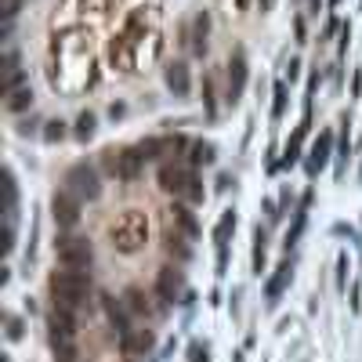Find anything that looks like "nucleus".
Here are the masks:
<instances>
[{
  "label": "nucleus",
  "mask_w": 362,
  "mask_h": 362,
  "mask_svg": "<svg viewBox=\"0 0 362 362\" xmlns=\"http://www.w3.org/2000/svg\"><path fill=\"white\" fill-rule=\"evenodd\" d=\"M185 293H189V290H185V276H181V268H178V265H163L160 276H156V297H160V304L171 308V304H178Z\"/></svg>",
  "instance_id": "obj_6"
},
{
  "label": "nucleus",
  "mask_w": 362,
  "mask_h": 362,
  "mask_svg": "<svg viewBox=\"0 0 362 362\" xmlns=\"http://www.w3.org/2000/svg\"><path fill=\"white\" fill-rule=\"evenodd\" d=\"M160 189L171 192L174 200H185V203H203V196H206V189H203V181L196 178V171L178 167L171 160L160 163Z\"/></svg>",
  "instance_id": "obj_2"
},
{
  "label": "nucleus",
  "mask_w": 362,
  "mask_h": 362,
  "mask_svg": "<svg viewBox=\"0 0 362 362\" xmlns=\"http://www.w3.org/2000/svg\"><path fill=\"white\" fill-rule=\"evenodd\" d=\"M330 4H337V0H330Z\"/></svg>",
  "instance_id": "obj_43"
},
{
  "label": "nucleus",
  "mask_w": 362,
  "mask_h": 362,
  "mask_svg": "<svg viewBox=\"0 0 362 362\" xmlns=\"http://www.w3.org/2000/svg\"><path fill=\"white\" fill-rule=\"evenodd\" d=\"M36 123H40V120H36V116H22V123H19V134H22V138L36 134Z\"/></svg>",
  "instance_id": "obj_32"
},
{
  "label": "nucleus",
  "mask_w": 362,
  "mask_h": 362,
  "mask_svg": "<svg viewBox=\"0 0 362 362\" xmlns=\"http://www.w3.org/2000/svg\"><path fill=\"white\" fill-rule=\"evenodd\" d=\"M167 254L174 257V265H185L189 257H192V247L178 236V232H171V236H167Z\"/></svg>",
  "instance_id": "obj_23"
},
{
  "label": "nucleus",
  "mask_w": 362,
  "mask_h": 362,
  "mask_svg": "<svg viewBox=\"0 0 362 362\" xmlns=\"http://www.w3.org/2000/svg\"><path fill=\"white\" fill-rule=\"evenodd\" d=\"M98 131V120H95V112H80L76 116V127H73V134L80 138V141H90Z\"/></svg>",
  "instance_id": "obj_25"
},
{
  "label": "nucleus",
  "mask_w": 362,
  "mask_h": 362,
  "mask_svg": "<svg viewBox=\"0 0 362 362\" xmlns=\"http://www.w3.org/2000/svg\"><path fill=\"white\" fill-rule=\"evenodd\" d=\"M304 225H308V210H293V225H290V232H287V250L297 247V239H301Z\"/></svg>",
  "instance_id": "obj_28"
},
{
  "label": "nucleus",
  "mask_w": 362,
  "mask_h": 362,
  "mask_svg": "<svg viewBox=\"0 0 362 362\" xmlns=\"http://www.w3.org/2000/svg\"><path fill=\"white\" fill-rule=\"evenodd\" d=\"M55 257H58V265H66V268H90V261H95V247H90L87 236H73V232H66V236L55 239Z\"/></svg>",
  "instance_id": "obj_4"
},
{
  "label": "nucleus",
  "mask_w": 362,
  "mask_h": 362,
  "mask_svg": "<svg viewBox=\"0 0 362 362\" xmlns=\"http://www.w3.org/2000/svg\"><path fill=\"white\" fill-rule=\"evenodd\" d=\"M4 109H8V112H15V116L29 112V109H33V87H29V84H22L19 90H11V95L4 98Z\"/></svg>",
  "instance_id": "obj_19"
},
{
  "label": "nucleus",
  "mask_w": 362,
  "mask_h": 362,
  "mask_svg": "<svg viewBox=\"0 0 362 362\" xmlns=\"http://www.w3.org/2000/svg\"><path fill=\"white\" fill-rule=\"evenodd\" d=\"M145 214H138V210H127L116 217V225H112V247L120 250V254H138L141 247H145Z\"/></svg>",
  "instance_id": "obj_3"
},
{
  "label": "nucleus",
  "mask_w": 362,
  "mask_h": 362,
  "mask_svg": "<svg viewBox=\"0 0 362 362\" xmlns=\"http://www.w3.org/2000/svg\"><path fill=\"white\" fill-rule=\"evenodd\" d=\"M236 225H239L236 210H225L221 217H217V225H214V243H217V247H228V239H232V232H236Z\"/></svg>",
  "instance_id": "obj_22"
},
{
  "label": "nucleus",
  "mask_w": 362,
  "mask_h": 362,
  "mask_svg": "<svg viewBox=\"0 0 362 362\" xmlns=\"http://www.w3.org/2000/svg\"><path fill=\"white\" fill-rule=\"evenodd\" d=\"M297 73H301V62H297V58H290V66H287V76H290V80H297Z\"/></svg>",
  "instance_id": "obj_40"
},
{
  "label": "nucleus",
  "mask_w": 362,
  "mask_h": 362,
  "mask_svg": "<svg viewBox=\"0 0 362 362\" xmlns=\"http://www.w3.org/2000/svg\"><path fill=\"white\" fill-rule=\"evenodd\" d=\"M123 112H127V106H123V101H112V106H109V116H112V120H120Z\"/></svg>",
  "instance_id": "obj_39"
},
{
  "label": "nucleus",
  "mask_w": 362,
  "mask_h": 362,
  "mask_svg": "<svg viewBox=\"0 0 362 362\" xmlns=\"http://www.w3.org/2000/svg\"><path fill=\"white\" fill-rule=\"evenodd\" d=\"M279 210H282V214H287V210H293V192H290V189L279 196Z\"/></svg>",
  "instance_id": "obj_37"
},
{
  "label": "nucleus",
  "mask_w": 362,
  "mask_h": 362,
  "mask_svg": "<svg viewBox=\"0 0 362 362\" xmlns=\"http://www.w3.org/2000/svg\"><path fill=\"white\" fill-rule=\"evenodd\" d=\"M330 152H333V131H319L315 145H312V156H308V163H304L308 178H315V174L322 171V167L330 163Z\"/></svg>",
  "instance_id": "obj_14"
},
{
  "label": "nucleus",
  "mask_w": 362,
  "mask_h": 362,
  "mask_svg": "<svg viewBox=\"0 0 362 362\" xmlns=\"http://www.w3.org/2000/svg\"><path fill=\"white\" fill-rule=\"evenodd\" d=\"M287 98H290V87L276 84V90H272V120H282V112H287Z\"/></svg>",
  "instance_id": "obj_27"
},
{
  "label": "nucleus",
  "mask_w": 362,
  "mask_h": 362,
  "mask_svg": "<svg viewBox=\"0 0 362 362\" xmlns=\"http://www.w3.org/2000/svg\"><path fill=\"white\" fill-rule=\"evenodd\" d=\"M265 250H268V232L257 225L254 228V276H261V268H265Z\"/></svg>",
  "instance_id": "obj_24"
},
{
  "label": "nucleus",
  "mask_w": 362,
  "mask_h": 362,
  "mask_svg": "<svg viewBox=\"0 0 362 362\" xmlns=\"http://www.w3.org/2000/svg\"><path fill=\"white\" fill-rule=\"evenodd\" d=\"M76 308L51 304L47 308V337H76Z\"/></svg>",
  "instance_id": "obj_9"
},
{
  "label": "nucleus",
  "mask_w": 362,
  "mask_h": 362,
  "mask_svg": "<svg viewBox=\"0 0 362 362\" xmlns=\"http://www.w3.org/2000/svg\"><path fill=\"white\" fill-rule=\"evenodd\" d=\"M66 189L80 203L84 200H98L101 196V178H98V171L90 163H73L69 171H66Z\"/></svg>",
  "instance_id": "obj_5"
},
{
  "label": "nucleus",
  "mask_w": 362,
  "mask_h": 362,
  "mask_svg": "<svg viewBox=\"0 0 362 362\" xmlns=\"http://www.w3.org/2000/svg\"><path fill=\"white\" fill-rule=\"evenodd\" d=\"M25 337V322L19 315H8V341H22Z\"/></svg>",
  "instance_id": "obj_31"
},
{
  "label": "nucleus",
  "mask_w": 362,
  "mask_h": 362,
  "mask_svg": "<svg viewBox=\"0 0 362 362\" xmlns=\"http://www.w3.org/2000/svg\"><path fill=\"white\" fill-rule=\"evenodd\" d=\"M293 33H297V40H301V44L308 40V29H304V19H301V15L293 19Z\"/></svg>",
  "instance_id": "obj_36"
},
{
  "label": "nucleus",
  "mask_w": 362,
  "mask_h": 362,
  "mask_svg": "<svg viewBox=\"0 0 362 362\" xmlns=\"http://www.w3.org/2000/svg\"><path fill=\"white\" fill-rule=\"evenodd\" d=\"M101 308H106V319H109V326L120 333V337H127V333L134 330V315H131V308H127L123 301H116V297H101Z\"/></svg>",
  "instance_id": "obj_11"
},
{
  "label": "nucleus",
  "mask_w": 362,
  "mask_h": 362,
  "mask_svg": "<svg viewBox=\"0 0 362 362\" xmlns=\"http://www.w3.org/2000/svg\"><path fill=\"white\" fill-rule=\"evenodd\" d=\"M171 214H174V228H181L189 239H196V236H200V221L192 217V210H189L185 203H174V206H171Z\"/></svg>",
  "instance_id": "obj_20"
},
{
  "label": "nucleus",
  "mask_w": 362,
  "mask_h": 362,
  "mask_svg": "<svg viewBox=\"0 0 362 362\" xmlns=\"http://www.w3.org/2000/svg\"><path fill=\"white\" fill-rule=\"evenodd\" d=\"M138 152H141V160H160L163 152H174V138L171 134H156V138H145V141H138Z\"/></svg>",
  "instance_id": "obj_16"
},
{
  "label": "nucleus",
  "mask_w": 362,
  "mask_h": 362,
  "mask_svg": "<svg viewBox=\"0 0 362 362\" xmlns=\"http://www.w3.org/2000/svg\"><path fill=\"white\" fill-rule=\"evenodd\" d=\"M4 214H8V225L19 221V181L11 171H4Z\"/></svg>",
  "instance_id": "obj_18"
},
{
  "label": "nucleus",
  "mask_w": 362,
  "mask_h": 362,
  "mask_svg": "<svg viewBox=\"0 0 362 362\" xmlns=\"http://www.w3.org/2000/svg\"><path fill=\"white\" fill-rule=\"evenodd\" d=\"M123 304L131 308V315H156V312H163V308L152 304V297L145 290H138V287H131L123 293Z\"/></svg>",
  "instance_id": "obj_17"
},
{
  "label": "nucleus",
  "mask_w": 362,
  "mask_h": 362,
  "mask_svg": "<svg viewBox=\"0 0 362 362\" xmlns=\"http://www.w3.org/2000/svg\"><path fill=\"white\" fill-rule=\"evenodd\" d=\"M247 80H250V66H247V51L236 47L228 58V101L236 106V101L243 98V90H247Z\"/></svg>",
  "instance_id": "obj_7"
},
{
  "label": "nucleus",
  "mask_w": 362,
  "mask_h": 362,
  "mask_svg": "<svg viewBox=\"0 0 362 362\" xmlns=\"http://www.w3.org/2000/svg\"><path fill=\"white\" fill-rule=\"evenodd\" d=\"M236 189V181H232V174H217V192H228Z\"/></svg>",
  "instance_id": "obj_38"
},
{
  "label": "nucleus",
  "mask_w": 362,
  "mask_h": 362,
  "mask_svg": "<svg viewBox=\"0 0 362 362\" xmlns=\"http://www.w3.org/2000/svg\"><path fill=\"white\" fill-rule=\"evenodd\" d=\"M206 36H210V15L200 11V15L192 19V40H189V47H192V55H196V58L206 55Z\"/></svg>",
  "instance_id": "obj_15"
},
{
  "label": "nucleus",
  "mask_w": 362,
  "mask_h": 362,
  "mask_svg": "<svg viewBox=\"0 0 362 362\" xmlns=\"http://www.w3.org/2000/svg\"><path fill=\"white\" fill-rule=\"evenodd\" d=\"M47 290H51V304H66V308H84L90 301V290H95V279H90V268H55L47 276Z\"/></svg>",
  "instance_id": "obj_1"
},
{
  "label": "nucleus",
  "mask_w": 362,
  "mask_h": 362,
  "mask_svg": "<svg viewBox=\"0 0 362 362\" xmlns=\"http://www.w3.org/2000/svg\"><path fill=\"white\" fill-rule=\"evenodd\" d=\"M189 362H210V344H206V341H192L189 344Z\"/></svg>",
  "instance_id": "obj_29"
},
{
  "label": "nucleus",
  "mask_w": 362,
  "mask_h": 362,
  "mask_svg": "<svg viewBox=\"0 0 362 362\" xmlns=\"http://www.w3.org/2000/svg\"><path fill=\"white\" fill-rule=\"evenodd\" d=\"M192 152H189V160L196 163V167H210L214 160H217V145L214 141H203V138H192V145H189Z\"/></svg>",
  "instance_id": "obj_21"
},
{
  "label": "nucleus",
  "mask_w": 362,
  "mask_h": 362,
  "mask_svg": "<svg viewBox=\"0 0 362 362\" xmlns=\"http://www.w3.org/2000/svg\"><path fill=\"white\" fill-rule=\"evenodd\" d=\"M152 348H156V333L145 330V326H134L127 337H120V352L123 355H152Z\"/></svg>",
  "instance_id": "obj_13"
},
{
  "label": "nucleus",
  "mask_w": 362,
  "mask_h": 362,
  "mask_svg": "<svg viewBox=\"0 0 362 362\" xmlns=\"http://www.w3.org/2000/svg\"><path fill=\"white\" fill-rule=\"evenodd\" d=\"M257 8H261V11H272V8H276V0H257Z\"/></svg>",
  "instance_id": "obj_42"
},
{
  "label": "nucleus",
  "mask_w": 362,
  "mask_h": 362,
  "mask_svg": "<svg viewBox=\"0 0 362 362\" xmlns=\"http://www.w3.org/2000/svg\"><path fill=\"white\" fill-rule=\"evenodd\" d=\"M290 282H293V261L287 257V261H282L276 272H272L268 282H265V304H268V308H276V304H279V297H282V290H287Z\"/></svg>",
  "instance_id": "obj_12"
},
{
  "label": "nucleus",
  "mask_w": 362,
  "mask_h": 362,
  "mask_svg": "<svg viewBox=\"0 0 362 362\" xmlns=\"http://www.w3.org/2000/svg\"><path fill=\"white\" fill-rule=\"evenodd\" d=\"M163 84L167 90H171L174 98H189V90H192V73H189V62H167V69H163Z\"/></svg>",
  "instance_id": "obj_10"
},
{
  "label": "nucleus",
  "mask_w": 362,
  "mask_h": 362,
  "mask_svg": "<svg viewBox=\"0 0 362 362\" xmlns=\"http://www.w3.org/2000/svg\"><path fill=\"white\" fill-rule=\"evenodd\" d=\"M51 217H55V225H58V228H73V225H80V200H76L69 189L55 192V196H51Z\"/></svg>",
  "instance_id": "obj_8"
},
{
  "label": "nucleus",
  "mask_w": 362,
  "mask_h": 362,
  "mask_svg": "<svg viewBox=\"0 0 362 362\" xmlns=\"http://www.w3.org/2000/svg\"><path fill=\"white\" fill-rule=\"evenodd\" d=\"M19 8H22V0H4V19L11 22V19L19 15Z\"/></svg>",
  "instance_id": "obj_34"
},
{
  "label": "nucleus",
  "mask_w": 362,
  "mask_h": 362,
  "mask_svg": "<svg viewBox=\"0 0 362 362\" xmlns=\"http://www.w3.org/2000/svg\"><path fill=\"white\" fill-rule=\"evenodd\" d=\"M312 200H315V192H312V189H308V192H304V196H301V210H308V206H312Z\"/></svg>",
  "instance_id": "obj_41"
},
{
  "label": "nucleus",
  "mask_w": 362,
  "mask_h": 362,
  "mask_svg": "<svg viewBox=\"0 0 362 362\" xmlns=\"http://www.w3.org/2000/svg\"><path fill=\"white\" fill-rule=\"evenodd\" d=\"M337 282L341 287L348 282V254H341V261H337Z\"/></svg>",
  "instance_id": "obj_35"
},
{
  "label": "nucleus",
  "mask_w": 362,
  "mask_h": 362,
  "mask_svg": "<svg viewBox=\"0 0 362 362\" xmlns=\"http://www.w3.org/2000/svg\"><path fill=\"white\" fill-rule=\"evenodd\" d=\"M228 272V247H217V276Z\"/></svg>",
  "instance_id": "obj_33"
},
{
  "label": "nucleus",
  "mask_w": 362,
  "mask_h": 362,
  "mask_svg": "<svg viewBox=\"0 0 362 362\" xmlns=\"http://www.w3.org/2000/svg\"><path fill=\"white\" fill-rule=\"evenodd\" d=\"M359 178H362V171H359Z\"/></svg>",
  "instance_id": "obj_44"
},
{
  "label": "nucleus",
  "mask_w": 362,
  "mask_h": 362,
  "mask_svg": "<svg viewBox=\"0 0 362 362\" xmlns=\"http://www.w3.org/2000/svg\"><path fill=\"white\" fill-rule=\"evenodd\" d=\"M203 101H206V116H217V101H214V76H206L203 80Z\"/></svg>",
  "instance_id": "obj_30"
},
{
  "label": "nucleus",
  "mask_w": 362,
  "mask_h": 362,
  "mask_svg": "<svg viewBox=\"0 0 362 362\" xmlns=\"http://www.w3.org/2000/svg\"><path fill=\"white\" fill-rule=\"evenodd\" d=\"M69 134V127H66V120H47L44 127H40V138L47 141V145H58L62 138Z\"/></svg>",
  "instance_id": "obj_26"
}]
</instances>
